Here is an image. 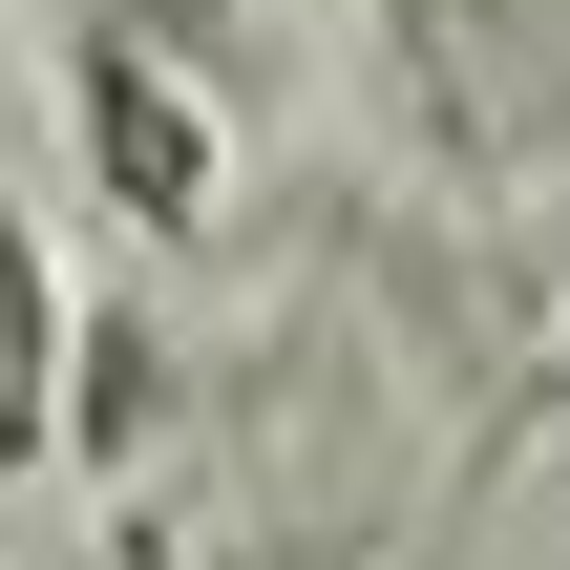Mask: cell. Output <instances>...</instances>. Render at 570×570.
Listing matches in <instances>:
<instances>
[{"instance_id": "obj_1", "label": "cell", "mask_w": 570, "mask_h": 570, "mask_svg": "<svg viewBox=\"0 0 570 570\" xmlns=\"http://www.w3.org/2000/svg\"><path fill=\"white\" fill-rule=\"evenodd\" d=\"M63 127H85V190L127 212V233H212L233 212V106L148 42V21H63Z\"/></svg>"}, {"instance_id": "obj_2", "label": "cell", "mask_w": 570, "mask_h": 570, "mask_svg": "<svg viewBox=\"0 0 570 570\" xmlns=\"http://www.w3.org/2000/svg\"><path fill=\"white\" fill-rule=\"evenodd\" d=\"M381 63H402L423 148L570 169V0H381Z\"/></svg>"}, {"instance_id": "obj_3", "label": "cell", "mask_w": 570, "mask_h": 570, "mask_svg": "<svg viewBox=\"0 0 570 570\" xmlns=\"http://www.w3.org/2000/svg\"><path fill=\"white\" fill-rule=\"evenodd\" d=\"M63 275H42V233H21V85H0V487H42L63 444H85V402H63Z\"/></svg>"}]
</instances>
